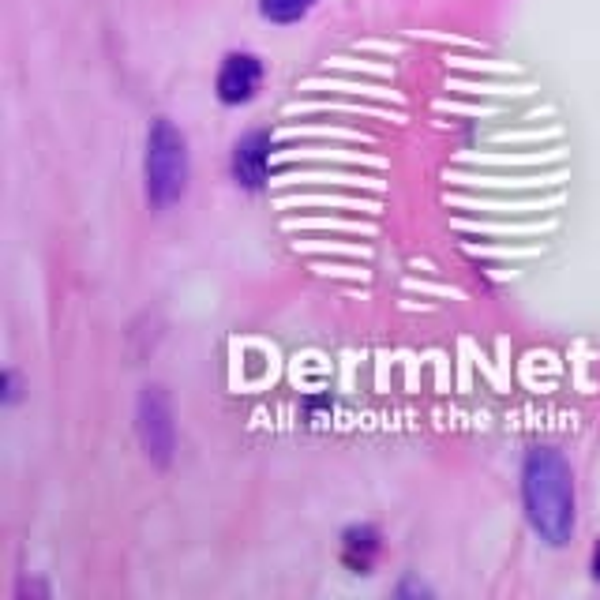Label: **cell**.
<instances>
[{
	"label": "cell",
	"mask_w": 600,
	"mask_h": 600,
	"mask_svg": "<svg viewBox=\"0 0 600 600\" xmlns=\"http://www.w3.org/2000/svg\"><path fill=\"white\" fill-rule=\"evenodd\" d=\"M522 499L540 537L548 544H567L574 533V477L559 450H529L522 465Z\"/></svg>",
	"instance_id": "6da1fadb"
},
{
	"label": "cell",
	"mask_w": 600,
	"mask_h": 600,
	"mask_svg": "<svg viewBox=\"0 0 600 600\" xmlns=\"http://www.w3.org/2000/svg\"><path fill=\"white\" fill-rule=\"evenodd\" d=\"M188 188V139L173 120H154L147 135V199L173 207Z\"/></svg>",
	"instance_id": "7a4b0ae2"
},
{
	"label": "cell",
	"mask_w": 600,
	"mask_h": 600,
	"mask_svg": "<svg viewBox=\"0 0 600 600\" xmlns=\"http://www.w3.org/2000/svg\"><path fill=\"white\" fill-rule=\"evenodd\" d=\"M135 428H139V443L147 450L150 462L169 465L173 462V447H177V428H173V409L162 387H147L139 394L135 405Z\"/></svg>",
	"instance_id": "3957f363"
},
{
	"label": "cell",
	"mask_w": 600,
	"mask_h": 600,
	"mask_svg": "<svg viewBox=\"0 0 600 600\" xmlns=\"http://www.w3.org/2000/svg\"><path fill=\"white\" fill-rule=\"evenodd\" d=\"M263 83V64L252 53H229L218 72V98L225 105H240V102H252L255 90Z\"/></svg>",
	"instance_id": "277c9868"
},
{
	"label": "cell",
	"mask_w": 600,
	"mask_h": 600,
	"mask_svg": "<svg viewBox=\"0 0 600 600\" xmlns=\"http://www.w3.org/2000/svg\"><path fill=\"white\" fill-rule=\"evenodd\" d=\"M267 162H270V135L267 132H248L233 150V177L244 188H259L267 180Z\"/></svg>",
	"instance_id": "5b68a950"
},
{
	"label": "cell",
	"mask_w": 600,
	"mask_h": 600,
	"mask_svg": "<svg viewBox=\"0 0 600 600\" xmlns=\"http://www.w3.org/2000/svg\"><path fill=\"white\" fill-rule=\"evenodd\" d=\"M315 8V0H259V12L270 23H297Z\"/></svg>",
	"instance_id": "8992f818"
},
{
	"label": "cell",
	"mask_w": 600,
	"mask_h": 600,
	"mask_svg": "<svg viewBox=\"0 0 600 600\" xmlns=\"http://www.w3.org/2000/svg\"><path fill=\"white\" fill-rule=\"evenodd\" d=\"M593 574L600 578V544H597V555H593Z\"/></svg>",
	"instance_id": "52a82bcc"
}]
</instances>
